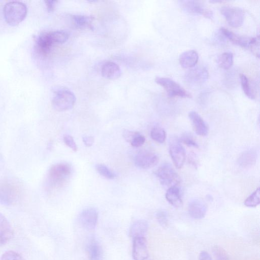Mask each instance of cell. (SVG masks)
I'll return each instance as SVG.
<instances>
[{
	"label": "cell",
	"mask_w": 260,
	"mask_h": 260,
	"mask_svg": "<svg viewBox=\"0 0 260 260\" xmlns=\"http://www.w3.org/2000/svg\"><path fill=\"white\" fill-rule=\"evenodd\" d=\"M27 12L26 5L20 2L13 1L7 3L4 8V16L7 23L16 26L25 18Z\"/></svg>",
	"instance_id": "obj_1"
},
{
	"label": "cell",
	"mask_w": 260,
	"mask_h": 260,
	"mask_svg": "<svg viewBox=\"0 0 260 260\" xmlns=\"http://www.w3.org/2000/svg\"><path fill=\"white\" fill-rule=\"evenodd\" d=\"M71 173V166L67 163L61 162L52 166L48 173L49 184L55 187L59 186L67 180Z\"/></svg>",
	"instance_id": "obj_2"
},
{
	"label": "cell",
	"mask_w": 260,
	"mask_h": 260,
	"mask_svg": "<svg viewBox=\"0 0 260 260\" xmlns=\"http://www.w3.org/2000/svg\"><path fill=\"white\" fill-rule=\"evenodd\" d=\"M52 100V106L57 111H64L72 109L75 103L74 94L68 89H59L56 91Z\"/></svg>",
	"instance_id": "obj_3"
},
{
	"label": "cell",
	"mask_w": 260,
	"mask_h": 260,
	"mask_svg": "<svg viewBox=\"0 0 260 260\" xmlns=\"http://www.w3.org/2000/svg\"><path fill=\"white\" fill-rule=\"evenodd\" d=\"M21 195V189L16 183L4 181L0 183V202L11 205L17 202Z\"/></svg>",
	"instance_id": "obj_4"
},
{
	"label": "cell",
	"mask_w": 260,
	"mask_h": 260,
	"mask_svg": "<svg viewBox=\"0 0 260 260\" xmlns=\"http://www.w3.org/2000/svg\"><path fill=\"white\" fill-rule=\"evenodd\" d=\"M155 82L162 86L170 97L191 98V95L173 80L166 77H157Z\"/></svg>",
	"instance_id": "obj_5"
},
{
	"label": "cell",
	"mask_w": 260,
	"mask_h": 260,
	"mask_svg": "<svg viewBox=\"0 0 260 260\" xmlns=\"http://www.w3.org/2000/svg\"><path fill=\"white\" fill-rule=\"evenodd\" d=\"M155 174L164 185L176 186L180 182V178L169 164H164L155 171Z\"/></svg>",
	"instance_id": "obj_6"
},
{
	"label": "cell",
	"mask_w": 260,
	"mask_h": 260,
	"mask_svg": "<svg viewBox=\"0 0 260 260\" xmlns=\"http://www.w3.org/2000/svg\"><path fill=\"white\" fill-rule=\"evenodd\" d=\"M220 12L229 25L233 27L240 26L243 22L244 13L240 8L232 6H223Z\"/></svg>",
	"instance_id": "obj_7"
},
{
	"label": "cell",
	"mask_w": 260,
	"mask_h": 260,
	"mask_svg": "<svg viewBox=\"0 0 260 260\" xmlns=\"http://www.w3.org/2000/svg\"><path fill=\"white\" fill-rule=\"evenodd\" d=\"M169 151L172 161L175 167L180 169L186 158V153L180 141L176 137H172L169 141Z\"/></svg>",
	"instance_id": "obj_8"
},
{
	"label": "cell",
	"mask_w": 260,
	"mask_h": 260,
	"mask_svg": "<svg viewBox=\"0 0 260 260\" xmlns=\"http://www.w3.org/2000/svg\"><path fill=\"white\" fill-rule=\"evenodd\" d=\"M208 72L204 67H197L189 70L185 75L186 82L190 86H199L206 81Z\"/></svg>",
	"instance_id": "obj_9"
},
{
	"label": "cell",
	"mask_w": 260,
	"mask_h": 260,
	"mask_svg": "<svg viewBox=\"0 0 260 260\" xmlns=\"http://www.w3.org/2000/svg\"><path fill=\"white\" fill-rule=\"evenodd\" d=\"M98 211L95 208L88 207L84 209L79 217L81 225L86 230H94L98 222Z\"/></svg>",
	"instance_id": "obj_10"
},
{
	"label": "cell",
	"mask_w": 260,
	"mask_h": 260,
	"mask_svg": "<svg viewBox=\"0 0 260 260\" xmlns=\"http://www.w3.org/2000/svg\"><path fill=\"white\" fill-rule=\"evenodd\" d=\"M180 5L185 11L196 14H200L206 18H211L213 12L206 8L200 2L197 1H181Z\"/></svg>",
	"instance_id": "obj_11"
},
{
	"label": "cell",
	"mask_w": 260,
	"mask_h": 260,
	"mask_svg": "<svg viewBox=\"0 0 260 260\" xmlns=\"http://www.w3.org/2000/svg\"><path fill=\"white\" fill-rule=\"evenodd\" d=\"M158 156L154 153L143 151L136 155L134 162L138 167L147 169L154 167L158 163Z\"/></svg>",
	"instance_id": "obj_12"
},
{
	"label": "cell",
	"mask_w": 260,
	"mask_h": 260,
	"mask_svg": "<svg viewBox=\"0 0 260 260\" xmlns=\"http://www.w3.org/2000/svg\"><path fill=\"white\" fill-rule=\"evenodd\" d=\"M133 241L132 255L134 260H145L148 257L147 241L145 237L135 238Z\"/></svg>",
	"instance_id": "obj_13"
},
{
	"label": "cell",
	"mask_w": 260,
	"mask_h": 260,
	"mask_svg": "<svg viewBox=\"0 0 260 260\" xmlns=\"http://www.w3.org/2000/svg\"><path fill=\"white\" fill-rule=\"evenodd\" d=\"M188 117L195 133L199 136H206L208 133V126L201 116L197 112L192 111L189 113Z\"/></svg>",
	"instance_id": "obj_14"
},
{
	"label": "cell",
	"mask_w": 260,
	"mask_h": 260,
	"mask_svg": "<svg viewBox=\"0 0 260 260\" xmlns=\"http://www.w3.org/2000/svg\"><path fill=\"white\" fill-rule=\"evenodd\" d=\"M12 226L6 217L0 212V246L6 244L12 237Z\"/></svg>",
	"instance_id": "obj_15"
},
{
	"label": "cell",
	"mask_w": 260,
	"mask_h": 260,
	"mask_svg": "<svg viewBox=\"0 0 260 260\" xmlns=\"http://www.w3.org/2000/svg\"><path fill=\"white\" fill-rule=\"evenodd\" d=\"M102 76L105 78L114 80L118 78L121 74L120 68L117 64L112 61L105 62L101 69Z\"/></svg>",
	"instance_id": "obj_16"
},
{
	"label": "cell",
	"mask_w": 260,
	"mask_h": 260,
	"mask_svg": "<svg viewBox=\"0 0 260 260\" xmlns=\"http://www.w3.org/2000/svg\"><path fill=\"white\" fill-rule=\"evenodd\" d=\"M207 212L206 205L201 201L194 200L190 202L188 205V213L190 217L194 219L203 218Z\"/></svg>",
	"instance_id": "obj_17"
},
{
	"label": "cell",
	"mask_w": 260,
	"mask_h": 260,
	"mask_svg": "<svg viewBox=\"0 0 260 260\" xmlns=\"http://www.w3.org/2000/svg\"><path fill=\"white\" fill-rule=\"evenodd\" d=\"M198 58V54L196 51L189 50L180 55L179 61L182 68L188 69L193 67L197 64Z\"/></svg>",
	"instance_id": "obj_18"
},
{
	"label": "cell",
	"mask_w": 260,
	"mask_h": 260,
	"mask_svg": "<svg viewBox=\"0 0 260 260\" xmlns=\"http://www.w3.org/2000/svg\"><path fill=\"white\" fill-rule=\"evenodd\" d=\"M257 157L256 151L249 149L243 152L238 158V163L243 168H249L256 162Z\"/></svg>",
	"instance_id": "obj_19"
},
{
	"label": "cell",
	"mask_w": 260,
	"mask_h": 260,
	"mask_svg": "<svg viewBox=\"0 0 260 260\" xmlns=\"http://www.w3.org/2000/svg\"><path fill=\"white\" fill-rule=\"evenodd\" d=\"M220 31L223 35L234 44L243 48H248V46L250 38H247L239 36L234 32L225 28L221 27Z\"/></svg>",
	"instance_id": "obj_20"
},
{
	"label": "cell",
	"mask_w": 260,
	"mask_h": 260,
	"mask_svg": "<svg viewBox=\"0 0 260 260\" xmlns=\"http://www.w3.org/2000/svg\"><path fill=\"white\" fill-rule=\"evenodd\" d=\"M148 228V222L145 220H138L131 225L129 231V235L133 239L137 237H144Z\"/></svg>",
	"instance_id": "obj_21"
},
{
	"label": "cell",
	"mask_w": 260,
	"mask_h": 260,
	"mask_svg": "<svg viewBox=\"0 0 260 260\" xmlns=\"http://www.w3.org/2000/svg\"><path fill=\"white\" fill-rule=\"evenodd\" d=\"M166 199L170 204L175 208H180L182 205L180 189L175 185L171 186L167 190Z\"/></svg>",
	"instance_id": "obj_22"
},
{
	"label": "cell",
	"mask_w": 260,
	"mask_h": 260,
	"mask_svg": "<svg viewBox=\"0 0 260 260\" xmlns=\"http://www.w3.org/2000/svg\"><path fill=\"white\" fill-rule=\"evenodd\" d=\"M73 24L78 28L92 29V23L95 18L92 16L74 15L72 16Z\"/></svg>",
	"instance_id": "obj_23"
},
{
	"label": "cell",
	"mask_w": 260,
	"mask_h": 260,
	"mask_svg": "<svg viewBox=\"0 0 260 260\" xmlns=\"http://www.w3.org/2000/svg\"><path fill=\"white\" fill-rule=\"evenodd\" d=\"M87 251L89 260H102L103 250L97 241L90 240L87 244Z\"/></svg>",
	"instance_id": "obj_24"
},
{
	"label": "cell",
	"mask_w": 260,
	"mask_h": 260,
	"mask_svg": "<svg viewBox=\"0 0 260 260\" xmlns=\"http://www.w3.org/2000/svg\"><path fill=\"white\" fill-rule=\"evenodd\" d=\"M46 33L49 41L53 45L55 44H62L69 38V34L64 31H47Z\"/></svg>",
	"instance_id": "obj_25"
},
{
	"label": "cell",
	"mask_w": 260,
	"mask_h": 260,
	"mask_svg": "<svg viewBox=\"0 0 260 260\" xmlns=\"http://www.w3.org/2000/svg\"><path fill=\"white\" fill-rule=\"evenodd\" d=\"M233 55L231 52H224L218 57V63L219 66L223 69H229L233 64Z\"/></svg>",
	"instance_id": "obj_26"
},
{
	"label": "cell",
	"mask_w": 260,
	"mask_h": 260,
	"mask_svg": "<svg viewBox=\"0 0 260 260\" xmlns=\"http://www.w3.org/2000/svg\"><path fill=\"white\" fill-rule=\"evenodd\" d=\"M151 138L159 143H163L166 137L165 130L159 125H155L152 127L150 132Z\"/></svg>",
	"instance_id": "obj_27"
},
{
	"label": "cell",
	"mask_w": 260,
	"mask_h": 260,
	"mask_svg": "<svg viewBox=\"0 0 260 260\" xmlns=\"http://www.w3.org/2000/svg\"><path fill=\"white\" fill-rule=\"evenodd\" d=\"M259 187H258L254 192H253L249 197L246 199L244 202L245 206L248 207H255L259 204Z\"/></svg>",
	"instance_id": "obj_28"
},
{
	"label": "cell",
	"mask_w": 260,
	"mask_h": 260,
	"mask_svg": "<svg viewBox=\"0 0 260 260\" xmlns=\"http://www.w3.org/2000/svg\"><path fill=\"white\" fill-rule=\"evenodd\" d=\"M241 84L243 92L245 94L249 99H254V93L250 86L247 77L244 74L240 76Z\"/></svg>",
	"instance_id": "obj_29"
},
{
	"label": "cell",
	"mask_w": 260,
	"mask_h": 260,
	"mask_svg": "<svg viewBox=\"0 0 260 260\" xmlns=\"http://www.w3.org/2000/svg\"><path fill=\"white\" fill-rule=\"evenodd\" d=\"M248 48H249L252 54L256 57H259V37L257 36L250 38L249 42Z\"/></svg>",
	"instance_id": "obj_30"
},
{
	"label": "cell",
	"mask_w": 260,
	"mask_h": 260,
	"mask_svg": "<svg viewBox=\"0 0 260 260\" xmlns=\"http://www.w3.org/2000/svg\"><path fill=\"white\" fill-rule=\"evenodd\" d=\"M96 170L100 175L107 179H113L115 177L114 173L104 164L96 165Z\"/></svg>",
	"instance_id": "obj_31"
},
{
	"label": "cell",
	"mask_w": 260,
	"mask_h": 260,
	"mask_svg": "<svg viewBox=\"0 0 260 260\" xmlns=\"http://www.w3.org/2000/svg\"><path fill=\"white\" fill-rule=\"evenodd\" d=\"M0 260H25L18 252L9 250L4 253Z\"/></svg>",
	"instance_id": "obj_32"
},
{
	"label": "cell",
	"mask_w": 260,
	"mask_h": 260,
	"mask_svg": "<svg viewBox=\"0 0 260 260\" xmlns=\"http://www.w3.org/2000/svg\"><path fill=\"white\" fill-rule=\"evenodd\" d=\"M213 252L216 260H228V255L222 248L216 246L213 247Z\"/></svg>",
	"instance_id": "obj_33"
},
{
	"label": "cell",
	"mask_w": 260,
	"mask_h": 260,
	"mask_svg": "<svg viewBox=\"0 0 260 260\" xmlns=\"http://www.w3.org/2000/svg\"><path fill=\"white\" fill-rule=\"evenodd\" d=\"M180 141L189 147H199L198 143L192 136L188 133L184 134L181 137Z\"/></svg>",
	"instance_id": "obj_34"
},
{
	"label": "cell",
	"mask_w": 260,
	"mask_h": 260,
	"mask_svg": "<svg viewBox=\"0 0 260 260\" xmlns=\"http://www.w3.org/2000/svg\"><path fill=\"white\" fill-rule=\"evenodd\" d=\"M156 218L158 222L162 226H165L168 223V216L166 212L160 210L156 213Z\"/></svg>",
	"instance_id": "obj_35"
},
{
	"label": "cell",
	"mask_w": 260,
	"mask_h": 260,
	"mask_svg": "<svg viewBox=\"0 0 260 260\" xmlns=\"http://www.w3.org/2000/svg\"><path fill=\"white\" fill-rule=\"evenodd\" d=\"M63 141L65 144L72 149L74 152L77 151V146L71 136L65 135L63 136Z\"/></svg>",
	"instance_id": "obj_36"
},
{
	"label": "cell",
	"mask_w": 260,
	"mask_h": 260,
	"mask_svg": "<svg viewBox=\"0 0 260 260\" xmlns=\"http://www.w3.org/2000/svg\"><path fill=\"white\" fill-rule=\"evenodd\" d=\"M138 132L132 131L129 130H124L123 132L122 136L125 140L131 144L132 141L134 140L135 137L139 134Z\"/></svg>",
	"instance_id": "obj_37"
},
{
	"label": "cell",
	"mask_w": 260,
	"mask_h": 260,
	"mask_svg": "<svg viewBox=\"0 0 260 260\" xmlns=\"http://www.w3.org/2000/svg\"><path fill=\"white\" fill-rule=\"evenodd\" d=\"M145 137L139 133L132 141L131 144L134 147H139L141 146L145 143Z\"/></svg>",
	"instance_id": "obj_38"
},
{
	"label": "cell",
	"mask_w": 260,
	"mask_h": 260,
	"mask_svg": "<svg viewBox=\"0 0 260 260\" xmlns=\"http://www.w3.org/2000/svg\"><path fill=\"white\" fill-rule=\"evenodd\" d=\"M58 2V1L54 0L45 1V3L48 11L49 12L53 11L56 7V6Z\"/></svg>",
	"instance_id": "obj_39"
},
{
	"label": "cell",
	"mask_w": 260,
	"mask_h": 260,
	"mask_svg": "<svg viewBox=\"0 0 260 260\" xmlns=\"http://www.w3.org/2000/svg\"><path fill=\"white\" fill-rule=\"evenodd\" d=\"M83 141L87 147L92 146L94 142V139L92 136H85L83 138Z\"/></svg>",
	"instance_id": "obj_40"
},
{
	"label": "cell",
	"mask_w": 260,
	"mask_h": 260,
	"mask_svg": "<svg viewBox=\"0 0 260 260\" xmlns=\"http://www.w3.org/2000/svg\"><path fill=\"white\" fill-rule=\"evenodd\" d=\"M199 260H212L210 254L206 251H202L199 255Z\"/></svg>",
	"instance_id": "obj_41"
}]
</instances>
